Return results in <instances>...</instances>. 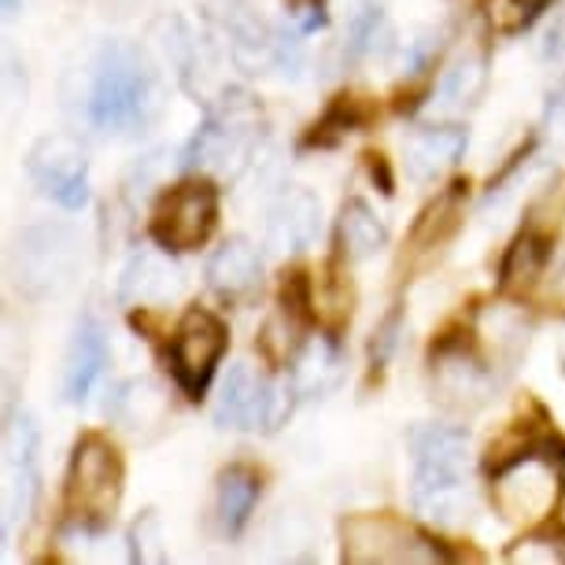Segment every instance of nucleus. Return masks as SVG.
Returning <instances> with one entry per match:
<instances>
[{
	"label": "nucleus",
	"instance_id": "1",
	"mask_svg": "<svg viewBox=\"0 0 565 565\" xmlns=\"http://www.w3.org/2000/svg\"><path fill=\"white\" fill-rule=\"evenodd\" d=\"M163 111V89L145 52L130 41H108L89 67L85 119L100 134H137Z\"/></svg>",
	"mask_w": 565,
	"mask_h": 565
},
{
	"label": "nucleus",
	"instance_id": "2",
	"mask_svg": "<svg viewBox=\"0 0 565 565\" xmlns=\"http://www.w3.org/2000/svg\"><path fill=\"white\" fill-rule=\"evenodd\" d=\"M263 108L241 89H226L211 104L204 126L185 148V167L211 178H237L252 167L263 145Z\"/></svg>",
	"mask_w": 565,
	"mask_h": 565
},
{
	"label": "nucleus",
	"instance_id": "3",
	"mask_svg": "<svg viewBox=\"0 0 565 565\" xmlns=\"http://www.w3.org/2000/svg\"><path fill=\"white\" fill-rule=\"evenodd\" d=\"M562 503V455L554 444H529L492 473V507L510 525H536Z\"/></svg>",
	"mask_w": 565,
	"mask_h": 565
},
{
	"label": "nucleus",
	"instance_id": "4",
	"mask_svg": "<svg viewBox=\"0 0 565 565\" xmlns=\"http://www.w3.org/2000/svg\"><path fill=\"white\" fill-rule=\"evenodd\" d=\"M122 455L108 436L85 433L74 444L67 473V514L85 532H100L111 525L122 503Z\"/></svg>",
	"mask_w": 565,
	"mask_h": 565
},
{
	"label": "nucleus",
	"instance_id": "5",
	"mask_svg": "<svg viewBox=\"0 0 565 565\" xmlns=\"http://www.w3.org/2000/svg\"><path fill=\"white\" fill-rule=\"evenodd\" d=\"M8 266H12V281L26 296H49L71 281L74 266H78V237L60 222L26 226L12 244Z\"/></svg>",
	"mask_w": 565,
	"mask_h": 565
},
{
	"label": "nucleus",
	"instance_id": "6",
	"mask_svg": "<svg viewBox=\"0 0 565 565\" xmlns=\"http://www.w3.org/2000/svg\"><path fill=\"white\" fill-rule=\"evenodd\" d=\"M344 562L355 565H403V562H436L440 547L396 514H355L340 525Z\"/></svg>",
	"mask_w": 565,
	"mask_h": 565
},
{
	"label": "nucleus",
	"instance_id": "7",
	"mask_svg": "<svg viewBox=\"0 0 565 565\" xmlns=\"http://www.w3.org/2000/svg\"><path fill=\"white\" fill-rule=\"evenodd\" d=\"M218 226V189L211 178L181 181L156 204L152 241L167 252H196Z\"/></svg>",
	"mask_w": 565,
	"mask_h": 565
},
{
	"label": "nucleus",
	"instance_id": "8",
	"mask_svg": "<svg viewBox=\"0 0 565 565\" xmlns=\"http://www.w3.org/2000/svg\"><path fill=\"white\" fill-rule=\"evenodd\" d=\"M230 348V333L226 322L218 315L204 311V307H193L174 329V340H170V370H174L178 388L185 392L189 399H200L204 388L215 377L222 355Z\"/></svg>",
	"mask_w": 565,
	"mask_h": 565
},
{
	"label": "nucleus",
	"instance_id": "9",
	"mask_svg": "<svg viewBox=\"0 0 565 565\" xmlns=\"http://www.w3.org/2000/svg\"><path fill=\"white\" fill-rule=\"evenodd\" d=\"M41 495L38 425L30 414H12L4 425V540L26 525Z\"/></svg>",
	"mask_w": 565,
	"mask_h": 565
},
{
	"label": "nucleus",
	"instance_id": "10",
	"mask_svg": "<svg viewBox=\"0 0 565 565\" xmlns=\"http://www.w3.org/2000/svg\"><path fill=\"white\" fill-rule=\"evenodd\" d=\"M30 178L49 200L63 207L89 204V152L78 137L49 134L30 148Z\"/></svg>",
	"mask_w": 565,
	"mask_h": 565
},
{
	"label": "nucleus",
	"instance_id": "11",
	"mask_svg": "<svg viewBox=\"0 0 565 565\" xmlns=\"http://www.w3.org/2000/svg\"><path fill=\"white\" fill-rule=\"evenodd\" d=\"M433 388L447 407L473 411L492 392V373H488L484 359L466 340L451 337L433 348Z\"/></svg>",
	"mask_w": 565,
	"mask_h": 565
},
{
	"label": "nucleus",
	"instance_id": "12",
	"mask_svg": "<svg viewBox=\"0 0 565 565\" xmlns=\"http://www.w3.org/2000/svg\"><path fill=\"white\" fill-rule=\"evenodd\" d=\"M215 26L230 45V60L244 74H263L277 67V30L255 12L248 0H226L215 8Z\"/></svg>",
	"mask_w": 565,
	"mask_h": 565
},
{
	"label": "nucleus",
	"instance_id": "13",
	"mask_svg": "<svg viewBox=\"0 0 565 565\" xmlns=\"http://www.w3.org/2000/svg\"><path fill=\"white\" fill-rule=\"evenodd\" d=\"M215 422L222 429H270L277 422V388L248 362H237L222 381Z\"/></svg>",
	"mask_w": 565,
	"mask_h": 565
},
{
	"label": "nucleus",
	"instance_id": "14",
	"mask_svg": "<svg viewBox=\"0 0 565 565\" xmlns=\"http://www.w3.org/2000/svg\"><path fill=\"white\" fill-rule=\"evenodd\" d=\"M318 233H322V200L303 185L285 189L266 215V244L277 255H292L311 248Z\"/></svg>",
	"mask_w": 565,
	"mask_h": 565
},
{
	"label": "nucleus",
	"instance_id": "15",
	"mask_svg": "<svg viewBox=\"0 0 565 565\" xmlns=\"http://www.w3.org/2000/svg\"><path fill=\"white\" fill-rule=\"evenodd\" d=\"M167 248H141L126 263L119 281V300L130 307H163L181 292V266L170 259Z\"/></svg>",
	"mask_w": 565,
	"mask_h": 565
},
{
	"label": "nucleus",
	"instance_id": "16",
	"mask_svg": "<svg viewBox=\"0 0 565 565\" xmlns=\"http://www.w3.org/2000/svg\"><path fill=\"white\" fill-rule=\"evenodd\" d=\"M414 481H462L469 477V436L455 425H425L411 436Z\"/></svg>",
	"mask_w": 565,
	"mask_h": 565
},
{
	"label": "nucleus",
	"instance_id": "17",
	"mask_svg": "<svg viewBox=\"0 0 565 565\" xmlns=\"http://www.w3.org/2000/svg\"><path fill=\"white\" fill-rule=\"evenodd\" d=\"M108 366V333L93 315H85L74 326L67 359H63V399L67 403H85L97 388V381L104 377Z\"/></svg>",
	"mask_w": 565,
	"mask_h": 565
},
{
	"label": "nucleus",
	"instance_id": "18",
	"mask_svg": "<svg viewBox=\"0 0 565 565\" xmlns=\"http://www.w3.org/2000/svg\"><path fill=\"white\" fill-rule=\"evenodd\" d=\"M207 285L226 300H244L263 285V259L252 241L230 237L207 263Z\"/></svg>",
	"mask_w": 565,
	"mask_h": 565
},
{
	"label": "nucleus",
	"instance_id": "19",
	"mask_svg": "<svg viewBox=\"0 0 565 565\" xmlns=\"http://www.w3.org/2000/svg\"><path fill=\"white\" fill-rule=\"evenodd\" d=\"M466 152V130L458 126H429V130H418L407 141V174L418 185H429L440 174H447L458 156Z\"/></svg>",
	"mask_w": 565,
	"mask_h": 565
},
{
	"label": "nucleus",
	"instance_id": "20",
	"mask_svg": "<svg viewBox=\"0 0 565 565\" xmlns=\"http://www.w3.org/2000/svg\"><path fill=\"white\" fill-rule=\"evenodd\" d=\"M167 407L170 399L163 385H156L152 377H134L111 392L108 418L126 433H148L167 418Z\"/></svg>",
	"mask_w": 565,
	"mask_h": 565
},
{
	"label": "nucleus",
	"instance_id": "21",
	"mask_svg": "<svg viewBox=\"0 0 565 565\" xmlns=\"http://www.w3.org/2000/svg\"><path fill=\"white\" fill-rule=\"evenodd\" d=\"M340 377V351L333 340L311 337L307 344L296 351L292 373H289V388L300 399H322Z\"/></svg>",
	"mask_w": 565,
	"mask_h": 565
},
{
	"label": "nucleus",
	"instance_id": "22",
	"mask_svg": "<svg viewBox=\"0 0 565 565\" xmlns=\"http://www.w3.org/2000/svg\"><path fill=\"white\" fill-rule=\"evenodd\" d=\"M414 510L444 529H458L473 518L469 481H414Z\"/></svg>",
	"mask_w": 565,
	"mask_h": 565
},
{
	"label": "nucleus",
	"instance_id": "23",
	"mask_svg": "<svg viewBox=\"0 0 565 565\" xmlns=\"http://www.w3.org/2000/svg\"><path fill=\"white\" fill-rule=\"evenodd\" d=\"M547 263H551V244L543 241L536 230H525L514 244H510V252L503 259V274H499L503 281L499 285H503V292H510V296H525L543 281Z\"/></svg>",
	"mask_w": 565,
	"mask_h": 565
},
{
	"label": "nucleus",
	"instance_id": "24",
	"mask_svg": "<svg viewBox=\"0 0 565 565\" xmlns=\"http://www.w3.org/2000/svg\"><path fill=\"white\" fill-rule=\"evenodd\" d=\"M484 85H488V56L484 52H462L444 71L440 89H436V104L444 111H469L484 97Z\"/></svg>",
	"mask_w": 565,
	"mask_h": 565
},
{
	"label": "nucleus",
	"instance_id": "25",
	"mask_svg": "<svg viewBox=\"0 0 565 565\" xmlns=\"http://www.w3.org/2000/svg\"><path fill=\"white\" fill-rule=\"evenodd\" d=\"M259 473L252 466H230L226 473L218 477V521L230 536L248 525L255 503H259Z\"/></svg>",
	"mask_w": 565,
	"mask_h": 565
},
{
	"label": "nucleus",
	"instance_id": "26",
	"mask_svg": "<svg viewBox=\"0 0 565 565\" xmlns=\"http://www.w3.org/2000/svg\"><path fill=\"white\" fill-rule=\"evenodd\" d=\"M388 241V226L373 211L366 200H348L340 211V248L348 259H370L373 252H381Z\"/></svg>",
	"mask_w": 565,
	"mask_h": 565
},
{
	"label": "nucleus",
	"instance_id": "27",
	"mask_svg": "<svg viewBox=\"0 0 565 565\" xmlns=\"http://www.w3.org/2000/svg\"><path fill=\"white\" fill-rule=\"evenodd\" d=\"M458 222H462V185H451L447 193L436 196V204L422 211L418 226H414V248L418 252L440 248V244L451 241Z\"/></svg>",
	"mask_w": 565,
	"mask_h": 565
},
{
	"label": "nucleus",
	"instance_id": "28",
	"mask_svg": "<svg viewBox=\"0 0 565 565\" xmlns=\"http://www.w3.org/2000/svg\"><path fill=\"white\" fill-rule=\"evenodd\" d=\"M392 49H396V30H392L388 15L373 4L362 8L348 26V52L359 60H377L388 56Z\"/></svg>",
	"mask_w": 565,
	"mask_h": 565
},
{
	"label": "nucleus",
	"instance_id": "29",
	"mask_svg": "<svg viewBox=\"0 0 565 565\" xmlns=\"http://www.w3.org/2000/svg\"><path fill=\"white\" fill-rule=\"evenodd\" d=\"M481 337L488 340V348H492V355H495V359L514 362V359L521 355V351H525V344H529V326L521 322L518 315L495 311V315H488V318H484Z\"/></svg>",
	"mask_w": 565,
	"mask_h": 565
},
{
	"label": "nucleus",
	"instance_id": "30",
	"mask_svg": "<svg viewBox=\"0 0 565 565\" xmlns=\"http://www.w3.org/2000/svg\"><path fill=\"white\" fill-rule=\"evenodd\" d=\"M507 558L529 565H565V536L562 532H532L507 551Z\"/></svg>",
	"mask_w": 565,
	"mask_h": 565
},
{
	"label": "nucleus",
	"instance_id": "31",
	"mask_svg": "<svg viewBox=\"0 0 565 565\" xmlns=\"http://www.w3.org/2000/svg\"><path fill=\"white\" fill-rule=\"evenodd\" d=\"M134 543V562H163V532H159V518L148 510V514L137 518V525L130 532Z\"/></svg>",
	"mask_w": 565,
	"mask_h": 565
},
{
	"label": "nucleus",
	"instance_id": "32",
	"mask_svg": "<svg viewBox=\"0 0 565 565\" xmlns=\"http://www.w3.org/2000/svg\"><path fill=\"white\" fill-rule=\"evenodd\" d=\"M543 303L565 311V244L551 255L547 274H543Z\"/></svg>",
	"mask_w": 565,
	"mask_h": 565
},
{
	"label": "nucleus",
	"instance_id": "33",
	"mask_svg": "<svg viewBox=\"0 0 565 565\" xmlns=\"http://www.w3.org/2000/svg\"><path fill=\"white\" fill-rule=\"evenodd\" d=\"M543 137L554 148H565V82L558 89H551L547 108H543Z\"/></svg>",
	"mask_w": 565,
	"mask_h": 565
},
{
	"label": "nucleus",
	"instance_id": "34",
	"mask_svg": "<svg viewBox=\"0 0 565 565\" xmlns=\"http://www.w3.org/2000/svg\"><path fill=\"white\" fill-rule=\"evenodd\" d=\"M19 60L8 56V71H4V97H8V108H19V104H26V82L19 85Z\"/></svg>",
	"mask_w": 565,
	"mask_h": 565
},
{
	"label": "nucleus",
	"instance_id": "35",
	"mask_svg": "<svg viewBox=\"0 0 565 565\" xmlns=\"http://www.w3.org/2000/svg\"><path fill=\"white\" fill-rule=\"evenodd\" d=\"M510 4H514V12H518V26H529L540 12H547L554 0H510Z\"/></svg>",
	"mask_w": 565,
	"mask_h": 565
},
{
	"label": "nucleus",
	"instance_id": "36",
	"mask_svg": "<svg viewBox=\"0 0 565 565\" xmlns=\"http://www.w3.org/2000/svg\"><path fill=\"white\" fill-rule=\"evenodd\" d=\"M23 8V0H4V15H15Z\"/></svg>",
	"mask_w": 565,
	"mask_h": 565
}]
</instances>
